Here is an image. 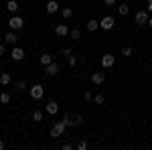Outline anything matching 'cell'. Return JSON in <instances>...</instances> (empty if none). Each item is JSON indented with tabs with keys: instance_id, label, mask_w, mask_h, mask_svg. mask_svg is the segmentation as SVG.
I'll return each instance as SVG.
<instances>
[{
	"instance_id": "cell-1",
	"label": "cell",
	"mask_w": 152,
	"mask_h": 150,
	"mask_svg": "<svg viewBox=\"0 0 152 150\" xmlns=\"http://www.w3.org/2000/svg\"><path fill=\"white\" fill-rule=\"evenodd\" d=\"M28 93H31V97H33L35 102H39V100H43V95H45V87H43L41 83H35V85H31Z\"/></svg>"
},
{
	"instance_id": "cell-2",
	"label": "cell",
	"mask_w": 152,
	"mask_h": 150,
	"mask_svg": "<svg viewBox=\"0 0 152 150\" xmlns=\"http://www.w3.org/2000/svg\"><path fill=\"white\" fill-rule=\"evenodd\" d=\"M65 130H67V124H65L63 120H59V122H55V126L51 128V136L57 140L59 136H63V132H65Z\"/></svg>"
},
{
	"instance_id": "cell-3",
	"label": "cell",
	"mask_w": 152,
	"mask_h": 150,
	"mask_svg": "<svg viewBox=\"0 0 152 150\" xmlns=\"http://www.w3.org/2000/svg\"><path fill=\"white\" fill-rule=\"evenodd\" d=\"M63 122H65V124H67V128L69 126H79V124H81L83 122V118L79 114H65V118H63Z\"/></svg>"
},
{
	"instance_id": "cell-4",
	"label": "cell",
	"mask_w": 152,
	"mask_h": 150,
	"mask_svg": "<svg viewBox=\"0 0 152 150\" xmlns=\"http://www.w3.org/2000/svg\"><path fill=\"white\" fill-rule=\"evenodd\" d=\"M8 26H10L12 31H20V29L24 26V18H23V16H18V14H14L10 20H8Z\"/></svg>"
},
{
	"instance_id": "cell-5",
	"label": "cell",
	"mask_w": 152,
	"mask_h": 150,
	"mask_svg": "<svg viewBox=\"0 0 152 150\" xmlns=\"http://www.w3.org/2000/svg\"><path fill=\"white\" fill-rule=\"evenodd\" d=\"M10 59H12V61H23V59H24V49H23V47H18V45H14V47H12V51H10Z\"/></svg>"
},
{
	"instance_id": "cell-6",
	"label": "cell",
	"mask_w": 152,
	"mask_h": 150,
	"mask_svg": "<svg viewBox=\"0 0 152 150\" xmlns=\"http://www.w3.org/2000/svg\"><path fill=\"white\" fill-rule=\"evenodd\" d=\"M114 24H116L114 16H104V18L99 20V29H104V31H112V29H114Z\"/></svg>"
},
{
	"instance_id": "cell-7",
	"label": "cell",
	"mask_w": 152,
	"mask_h": 150,
	"mask_svg": "<svg viewBox=\"0 0 152 150\" xmlns=\"http://www.w3.org/2000/svg\"><path fill=\"white\" fill-rule=\"evenodd\" d=\"M114 63H116V57H114V55H110V53H105L104 57H102V67H104V69L114 67Z\"/></svg>"
},
{
	"instance_id": "cell-8",
	"label": "cell",
	"mask_w": 152,
	"mask_h": 150,
	"mask_svg": "<svg viewBox=\"0 0 152 150\" xmlns=\"http://www.w3.org/2000/svg\"><path fill=\"white\" fill-rule=\"evenodd\" d=\"M45 112H47L49 116H57V112H59V104L55 102V100L47 102V105H45Z\"/></svg>"
},
{
	"instance_id": "cell-9",
	"label": "cell",
	"mask_w": 152,
	"mask_h": 150,
	"mask_svg": "<svg viewBox=\"0 0 152 150\" xmlns=\"http://www.w3.org/2000/svg\"><path fill=\"white\" fill-rule=\"evenodd\" d=\"M148 18H150V16H148V12L146 10H138L136 12V24H148Z\"/></svg>"
},
{
	"instance_id": "cell-10",
	"label": "cell",
	"mask_w": 152,
	"mask_h": 150,
	"mask_svg": "<svg viewBox=\"0 0 152 150\" xmlns=\"http://www.w3.org/2000/svg\"><path fill=\"white\" fill-rule=\"evenodd\" d=\"M55 35L57 37H67L69 35V26H67L65 23H59L57 26H55Z\"/></svg>"
},
{
	"instance_id": "cell-11",
	"label": "cell",
	"mask_w": 152,
	"mask_h": 150,
	"mask_svg": "<svg viewBox=\"0 0 152 150\" xmlns=\"http://www.w3.org/2000/svg\"><path fill=\"white\" fill-rule=\"evenodd\" d=\"M57 10H59V2L57 0H49L47 4H45V12H47V14H55Z\"/></svg>"
},
{
	"instance_id": "cell-12",
	"label": "cell",
	"mask_w": 152,
	"mask_h": 150,
	"mask_svg": "<svg viewBox=\"0 0 152 150\" xmlns=\"http://www.w3.org/2000/svg\"><path fill=\"white\" fill-rule=\"evenodd\" d=\"M104 81H105V73L104 71H95L94 75H91V83H94V85H102Z\"/></svg>"
},
{
	"instance_id": "cell-13",
	"label": "cell",
	"mask_w": 152,
	"mask_h": 150,
	"mask_svg": "<svg viewBox=\"0 0 152 150\" xmlns=\"http://www.w3.org/2000/svg\"><path fill=\"white\" fill-rule=\"evenodd\" d=\"M59 69H61V67H59V63H55V61L49 63V65H45V73H47V75H57Z\"/></svg>"
},
{
	"instance_id": "cell-14",
	"label": "cell",
	"mask_w": 152,
	"mask_h": 150,
	"mask_svg": "<svg viewBox=\"0 0 152 150\" xmlns=\"http://www.w3.org/2000/svg\"><path fill=\"white\" fill-rule=\"evenodd\" d=\"M6 10L12 12V14H16V12H18V2H16V0H6Z\"/></svg>"
},
{
	"instance_id": "cell-15",
	"label": "cell",
	"mask_w": 152,
	"mask_h": 150,
	"mask_svg": "<svg viewBox=\"0 0 152 150\" xmlns=\"http://www.w3.org/2000/svg\"><path fill=\"white\" fill-rule=\"evenodd\" d=\"M4 41H6V45H16L18 43V37H16V33H6V37H4Z\"/></svg>"
},
{
	"instance_id": "cell-16",
	"label": "cell",
	"mask_w": 152,
	"mask_h": 150,
	"mask_svg": "<svg viewBox=\"0 0 152 150\" xmlns=\"http://www.w3.org/2000/svg\"><path fill=\"white\" fill-rule=\"evenodd\" d=\"M12 83V77L8 71H4V73H0V85H10Z\"/></svg>"
},
{
	"instance_id": "cell-17",
	"label": "cell",
	"mask_w": 152,
	"mask_h": 150,
	"mask_svg": "<svg viewBox=\"0 0 152 150\" xmlns=\"http://www.w3.org/2000/svg\"><path fill=\"white\" fill-rule=\"evenodd\" d=\"M39 63H41L43 67H45V65H49V63H53V55H51V53H43V55H41V59H39Z\"/></svg>"
},
{
	"instance_id": "cell-18",
	"label": "cell",
	"mask_w": 152,
	"mask_h": 150,
	"mask_svg": "<svg viewBox=\"0 0 152 150\" xmlns=\"http://www.w3.org/2000/svg\"><path fill=\"white\" fill-rule=\"evenodd\" d=\"M99 29V20H87V31L89 33H95Z\"/></svg>"
},
{
	"instance_id": "cell-19",
	"label": "cell",
	"mask_w": 152,
	"mask_h": 150,
	"mask_svg": "<svg viewBox=\"0 0 152 150\" xmlns=\"http://www.w3.org/2000/svg\"><path fill=\"white\" fill-rule=\"evenodd\" d=\"M26 87H28V85H26V81H16V83H14V89H16V91H23V89H26Z\"/></svg>"
},
{
	"instance_id": "cell-20",
	"label": "cell",
	"mask_w": 152,
	"mask_h": 150,
	"mask_svg": "<svg viewBox=\"0 0 152 150\" xmlns=\"http://www.w3.org/2000/svg\"><path fill=\"white\" fill-rule=\"evenodd\" d=\"M132 53H134V49L130 45H126L124 49H122V57H132Z\"/></svg>"
},
{
	"instance_id": "cell-21",
	"label": "cell",
	"mask_w": 152,
	"mask_h": 150,
	"mask_svg": "<svg viewBox=\"0 0 152 150\" xmlns=\"http://www.w3.org/2000/svg\"><path fill=\"white\" fill-rule=\"evenodd\" d=\"M8 102H10V93L2 91V93H0V104H8Z\"/></svg>"
},
{
	"instance_id": "cell-22",
	"label": "cell",
	"mask_w": 152,
	"mask_h": 150,
	"mask_svg": "<svg viewBox=\"0 0 152 150\" xmlns=\"http://www.w3.org/2000/svg\"><path fill=\"white\" fill-rule=\"evenodd\" d=\"M43 118H45V114H43V112H39V110H35V112H33V120H35V122H43Z\"/></svg>"
},
{
	"instance_id": "cell-23",
	"label": "cell",
	"mask_w": 152,
	"mask_h": 150,
	"mask_svg": "<svg viewBox=\"0 0 152 150\" xmlns=\"http://www.w3.org/2000/svg\"><path fill=\"white\" fill-rule=\"evenodd\" d=\"M118 8H120V14H122V16H126V14L130 12V6H128V4H120Z\"/></svg>"
},
{
	"instance_id": "cell-24",
	"label": "cell",
	"mask_w": 152,
	"mask_h": 150,
	"mask_svg": "<svg viewBox=\"0 0 152 150\" xmlns=\"http://www.w3.org/2000/svg\"><path fill=\"white\" fill-rule=\"evenodd\" d=\"M61 14H63V18H69L71 14H73V8L67 6V8H63V10H61Z\"/></svg>"
},
{
	"instance_id": "cell-25",
	"label": "cell",
	"mask_w": 152,
	"mask_h": 150,
	"mask_svg": "<svg viewBox=\"0 0 152 150\" xmlns=\"http://www.w3.org/2000/svg\"><path fill=\"white\" fill-rule=\"evenodd\" d=\"M67 63H69V67H75V65H77V57H75V55H69V57H67Z\"/></svg>"
},
{
	"instance_id": "cell-26",
	"label": "cell",
	"mask_w": 152,
	"mask_h": 150,
	"mask_svg": "<svg viewBox=\"0 0 152 150\" xmlns=\"http://www.w3.org/2000/svg\"><path fill=\"white\" fill-rule=\"evenodd\" d=\"M94 104H104V93H95L94 95Z\"/></svg>"
},
{
	"instance_id": "cell-27",
	"label": "cell",
	"mask_w": 152,
	"mask_h": 150,
	"mask_svg": "<svg viewBox=\"0 0 152 150\" xmlns=\"http://www.w3.org/2000/svg\"><path fill=\"white\" fill-rule=\"evenodd\" d=\"M69 35H71V39H79L81 37V31L79 29H73V31H69Z\"/></svg>"
},
{
	"instance_id": "cell-28",
	"label": "cell",
	"mask_w": 152,
	"mask_h": 150,
	"mask_svg": "<svg viewBox=\"0 0 152 150\" xmlns=\"http://www.w3.org/2000/svg\"><path fill=\"white\" fill-rule=\"evenodd\" d=\"M83 100H85V102H94V95H91L89 89H87V91H83Z\"/></svg>"
},
{
	"instance_id": "cell-29",
	"label": "cell",
	"mask_w": 152,
	"mask_h": 150,
	"mask_svg": "<svg viewBox=\"0 0 152 150\" xmlns=\"http://www.w3.org/2000/svg\"><path fill=\"white\" fill-rule=\"evenodd\" d=\"M61 55L69 57V55H73V53H71V49H69V47H63V49H61Z\"/></svg>"
},
{
	"instance_id": "cell-30",
	"label": "cell",
	"mask_w": 152,
	"mask_h": 150,
	"mask_svg": "<svg viewBox=\"0 0 152 150\" xmlns=\"http://www.w3.org/2000/svg\"><path fill=\"white\" fill-rule=\"evenodd\" d=\"M85 148H87V142H83V140H81V142L77 144V150H85Z\"/></svg>"
},
{
	"instance_id": "cell-31",
	"label": "cell",
	"mask_w": 152,
	"mask_h": 150,
	"mask_svg": "<svg viewBox=\"0 0 152 150\" xmlns=\"http://www.w3.org/2000/svg\"><path fill=\"white\" fill-rule=\"evenodd\" d=\"M118 0H104V4H107V6H114Z\"/></svg>"
},
{
	"instance_id": "cell-32",
	"label": "cell",
	"mask_w": 152,
	"mask_h": 150,
	"mask_svg": "<svg viewBox=\"0 0 152 150\" xmlns=\"http://www.w3.org/2000/svg\"><path fill=\"white\" fill-rule=\"evenodd\" d=\"M0 55H4V45H0Z\"/></svg>"
},
{
	"instance_id": "cell-33",
	"label": "cell",
	"mask_w": 152,
	"mask_h": 150,
	"mask_svg": "<svg viewBox=\"0 0 152 150\" xmlns=\"http://www.w3.org/2000/svg\"><path fill=\"white\" fill-rule=\"evenodd\" d=\"M4 146H6V144H4V142L0 140V150H4Z\"/></svg>"
},
{
	"instance_id": "cell-34",
	"label": "cell",
	"mask_w": 152,
	"mask_h": 150,
	"mask_svg": "<svg viewBox=\"0 0 152 150\" xmlns=\"http://www.w3.org/2000/svg\"><path fill=\"white\" fill-rule=\"evenodd\" d=\"M148 10H152V0H148Z\"/></svg>"
},
{
	"instance_id": "cell-35",
	"label": "cell",
	"mask_w": 152,
	"mask_h": 150,
	"mask_svg": "<svg viewBox=\"0 0 152 150\" xmlns=\"http://www.w3.org/2000/svg\"><path fill=\"white\" fill-rule=\"evenodd\" d=\"M148 26H150V29H152V16H150V18H148Z\"/></svg>"
}]
</instances>
